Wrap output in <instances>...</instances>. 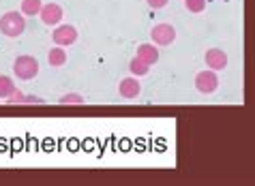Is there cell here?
I'll return each instance as SVG.
<instances>
[{
    "label": "cell",
    "instance_id": "e0dca14e",
    "mask_svg": "<svg viewBox=\"0 0 255 186\" xmlns=\"http://www.w3.org/2000/svg\"><path fill=\"white\" fill-rule=\"evenodd\" d=\"M146 2H148L150 9H163V6H165L169 0H146Z\"/></svg>",
    "mask_w": 255,
    "mask_h": 186
},
{
    "label": "cell",
    "instance_id": "7c38bea8",
    "mask_svg": "<svg viewBox=\"0 0 255 186\" xmlns=\"http://www.w3.org/2000/svg\"><path fill=\"white\" fill-rule=\"evenodd\" d=\"M6 103H9V105H17V103H34V105H41V103H43V98H39V96H24L19 90H15L11 96H6Z\"/></svg>",
    "mask_w": 255,
    "mask_h": 186
},
{
    "label": "cell",
    "instance_id": "9a60e30c",
    "mask_svg": "<svg viewBox=\"0 0 255 186\" xmlns=\"http://www.w3.org/2000/svg\"><path fill=\"white\" fill-rule=\"evenodd\" d=\"M60 105H84V96L75 94V92H71V94L60 96Z\"/></svg>",
    "mask_w": 255,
    "mask_h": 186
},
{
    "label": "cell",
    "instance_id": "9c48e42d",
    "mask_svg": "<svg viewBox=\"0 0 255 186\" xmlns=\"http://www.w3.org/2000/svg\"><path fill=\"white\" fill-rule=\"evenodd\" d=\"M137 56L141 60H146L148 64H154L159 62V49L152 45V43H141V45L137 47Z\"/></svg>",
    "mask_w": 255,
    "mask_h": 186
},
{
    "label": "cell",
    "instance_id": "4fadbf2b",
    "mask_svg": "<svg viewBox=\"0 0 255 186\" xmlns=\"http://www.w3.org/2000/svg\"><path fill=\"white\" fill-rule=\"evenodd\" d=\"M19 9H22L24 15H39L41 9H43V2L41 0H22V4H19Z\"/></svg>",
    "mask_w": 255,
    "mask_h": 186
},
{
    "label": "cell",
    "instance_id": "6da1fadb",
    "mask_svg": "<svg viewBox=\"0 0 255 186\" xmlns=\"http://www.w3.org/2000/svg\"><path fill=\"white\" fill-rule=\"evenodd\" d=\"M24 28H26L24 13L9 11V13H4V15L0 17V32H2L4 37L15 39V37H19V34L24 32Z\"/></svg>",
    "mask_w": 255,
    "mask_h": 186
},
{
    "label": "cell",
    "instance_id": "2e32d148",
    "mask_svg": "<svg viewBox=\"0 0 255 186\" xmlns=\"http://www.w3.org/2000/svg\"><path fill=\"white\" fill-rule=\"evenodd\" d=\"M185 6L191 13H202L206 9V0H185Z\"/></svg>",
    "mask_w": 255,
    "mask_h": 186
},
{
    "label": "cell",
    "instance_id": "3957f363",
    "mask_svg": "<svg viewBox=\"0 0 255 186\" xmlns=\"http://www.w3.org/2000/svg\"><path fill=\"white\" fill-rule=\"evenodd\" d=\"M219 88V77H217V71H200V73L195 75V90L200 92V94H212V92H217Z\"/></svg>",
    "mask_w": 255,
    "mask_h": 186
},
{
    "label": "cell",
    "instance_id": "277c9868",
    "mask_svg": "<svg viewBox=\"0 0 255 186\" xmlns=\"http://www.w3.org/2000/svg\"><path fill=\"white\" fill-rule=\"evenodd\" d=\"M150 39L154 45H172L176 41V28L172 24H167V21H161V24L152 26Z\"/></svg>",
    "mask_w": 255,
    "mask_h": 186
},
{
    "label": "cell",
    "instance_id": "5b68a950",
    "mask_svg": "<svg viewBox=\"0 0 255 186\" xmlns=\"http://www.w3.org/2000/svg\"><path fill=\"white\" fill-rule=\"evenodd\" d=\"M52 41L56 43V45H60V47L73 45V43L77 41V28H75V26H71V24L56 26V28H54V32H52Z\"/></svg>",
    "mask_w": 255,
    "mask_h": 186
},
{
    "label": "cell",
    "instance_id": "30bf717a",
    "mask_svg": "<svg viewBox=\"0 0 255 186\" xmlns=\"http://www.w3.org/2000/svg\"><path fill=\"white\" fill-rule=\"evenodd\" d=\"M47 62L52 64V67H62V64L67 62V52H65V47L56 45V47L49 49V52H47Z\"/></svg>",
    "mask_w": 255,
    "mask_h": 186
},
{
    "label": "cell",
    "instance_id": "7a4b0ae2",
    "mask_svg": "<svg viewBox=\"0 0 255 186\" xmlns=\"http://www.w3.org/2000/svg\"><path fill=\"white\" fill-rule=\"evenodd\" d=\"M13 73H15V77H19V80H24V82L37 77V73H39L37 58H34V56H28V54L17 56L15 62H13Z\"/></svg>",
    "mask_w": 255,
    "mask_h": 186
},
{
    "label": "cell",
    "instance_id": "8fae6325",
    "mask_svg": "<svg viewBox=\"0 0 255 186\" xmlns=\"http://www.w3.org/2000/svg\"><path fill=\"white\" fill-rule=\"evenodd\" d=\"M129 71L135 77H144V75H148V71H150V64H148L146 60H141L139 56H135V58L129 62Z\"/></svg>",
    "mask_w": 255,
    "mask_h": 186
},
{
    "label": "cell",
    "instance_id": "8992f818",
    "mask_svg": "<svg viewBox=\"0 0 255 186\" xmlns=\"http://www.w3.org/2000/svg\"><path fill=\"white\" fill-rule=\"evenodd\" d=\"M204 60H206V64L212 71H223L228 67V54L219 47H210L208 52L204 54Z\"/></svg>",
    "mask_w": 255,
    "mask_h": 186
},
{
    "label": "cell",
    "instance_id": "52a82bcc",
    "mask_svg": "<svg viewBox=\"0 0 255 186\" xmlns=\"http://www.w3.org/2000/svg\"><path fill=\"white\" fill-rule=\"evenodd\" d=\"M39 15L45 26H56V24H60V19H62V6L56 2H47V4H43Z\"/></svg>",
    "mask_w": 255,
    "mask_h": 186
},
{
    "label": "cell",
    "instance_id": "ba28073f",
    "mask_svg": "<svg viewBox=\"0 0 255 186\" xmlns=\"http://www.w3.org/2000/svg\"><path fill=\"white\" fill-rule=\"evenodd\" d=\"M118 92L123 98H137L141 92V86L137 82V77H125L118 84Z\"/></svg>",
    "mask_w": 255,
    "mask_h": 186
},
{
    "label": "cell",
    "instance_id": "5bb4252c",
    "mask_svg": "<svg viewBox=\"0 0 255 186\" xmlns=\"http://www.w3.org/2000/svg\"><path fill=\"white\" fill-rule=\"evenodd\" d=\"M15 92V86H13V80L6 75H0V98H6Z\"/></svg>",
    "mask_w": 255,
    "mask_h": 186
}]
</instances>
